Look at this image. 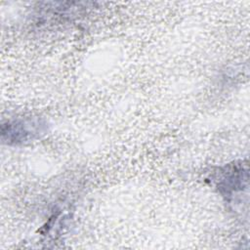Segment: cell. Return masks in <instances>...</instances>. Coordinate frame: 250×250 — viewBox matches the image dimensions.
Returning a JSON list of instances; mask_svg holds the SVG:
<instances>
[{
	"mask_svg": "<svg viewBox=\"0 0 250 250\" xmlns=\"http://www.w3.org/2000/svg\"><path fill=\"white\" fill-rule=\"evenodd\" d=\"M46 131V123L37 117L17 118L2 124L1 137L3 143L18 146L40 138Z\"/></svg>",
	"mask_w": 250,
	"mask_h": 250,
	"instance_id": "cell-1",
	"label": "cell"
}]
</instances>
